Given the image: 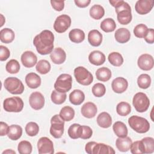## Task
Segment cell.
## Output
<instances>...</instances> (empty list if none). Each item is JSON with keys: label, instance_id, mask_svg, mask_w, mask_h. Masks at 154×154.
Returning <instances> with one entry per match:
<instances>
[{"label": "cell", "instance_id": "obj_3", "mask_svg": "<svg viewBox=\"0 0 154 154\" xmlns=\"http://www.w3.org/2000/svg\"><path fill=\"white\" fill-rule=\"evenodd\" d=\"M128 124L133 130L140 134L146 133L150 129V123L148 120L137 116L130 117L128 119Z\"/></svg>", "mask_w": 154, "mask_h": 154}, {"label": "cell", "instance_id": "obj_40", "mask_svg": "<svg viewBox=\"0 0 154 154\" xmlns=\"http://www.w3.org/2000/svg\"><path fill=\"white\" fill-rule=\"evenodd\" d=\"M144 153H152L154 152V140L152 137H144L141 140Z\"/></svg>", "mask_w": 154, "mask_h": 154}, {"label": "cell", "instance_id": "obj_42", "mask_svg": "<svg viewBox=\"0 0 154 154\" xmlns=\"http://www.w3.org/2000/svg\"><path fill=\"white\" fill-rule=\"evenodd\" d=\"M32 149L31 143L26 140L21 141L17 146V150L20 154H30L32 152Z\"/></svg>", "mask_w": 154, "mask_h": 154}, {"label": "cell", "instance_id": "obj_19", "mask_svg": "<svg viewBox=\"0 0 154 154\" xmlns=\"http://www.w3.org/2000/svg\"><path fill=\"white\" fill-rule=\"evenodd\" d=\"M50 58L54 64H61L65 61L66 59V54L62 48H56L50 54Z\"/></svg>", "mask_w": 154, "mask_h": 154}, {"label": "cell", "instance_id": "obj_11", "mask_svg": "<svg viewBox=\"0 0 154 154\" xmlns=\"http://www.w3.org/2000/svg\"><path fill=\"white\" fill-rule=\"evenodd\" d=\"M37 149L40 154H53L54 153L53 142L48 137H41L37 141Z\"/></svg>", "mask_w": 154, "mask_h": 154}, {"label": "cell", "instance_id": "obj_28", "mask_svg": "<svg viewBox=\"0 0 154 154\" xmlns=\"http://www.w3.org/2000/svg\"><path fill=\"white\" fill-rule=\"evenodd\" d=\"M69 37L71 42L75 43H79L84 40L85 33L80 29L75 28L69 32Z\"/></svg>", "mask_w": 154, "mask_h": 154}, {"label": "cell", "instance_id": "obj_25", "mask_svg": "<svg viewBox=\"0 0 154 154\" xmlns=\"http://www.w3.org/2000/svg\"><path fill=\"white\" fill-rule=\"evenodd\" d=\"M85 99V94L81 90L76 89L69 94V101L74 105H81Z\"/></svg>", "mask_w": 154, "mask_h": 154}, {"label": "cell", "instance_id": "obj_22", "mask_svg": "<svg viewBox=\"0 0 154 154\" xmlns=\"http://www.w3.org/2000/svg\"><path fill=\"white\" fill-rule=\"evenodd\" d=\"M89 61L93 65L100 66L105 61V56L101 51H93L88 55Z\"/></svg>", "mask_w": 154, "mask_h": 154}, {"label": "cell", "instance_id": "obj_44", "mask_svg": "<svg viewBox=\"0 0 154 154\" xmlns=\"http://www.w3.org/2000/svg\"><path fill=\"white\" fill-rule=\"evenodd\" d=\"M25 131L27 135L30 137L35 136L39 132V126L35 122H30L26 124Z\"/></svg>", "mask_w": 154, "mask_h": 154}, {"label": "cell", "instance_id": "obj_23", "mask_svg": "<svg viewBox=\"0 0 154 154\" xmlns=\"http://www.w3.org/2000/svg\"><path fill=\"white\" fill-rule=\"evenodd\" d=\"M102 34L97 29L91 30L88 34V40L89 43L93 46H99L102 42Z\"/></svg>", "mask_w": 154, "mask_h": 154}, {"label": "cell", "instance_id": "obj_37", "mask_svg": "<svg viewBox=\"0 0 154 154\" xmlns=\"http://www.w3.org/2000/svg\"><path fill=\"white\" fill-rule=\"evenodd\" d=\"M116 111L120 116H126L131 112V106L128 102H120L116 106Z\"/></svg>", "mask_w": 154, "mask_h": 154}, {"label": "cell", "instance_id": "obj_7", "mask_svg": "<svg viewBox=\"0 0 154 154\" xmlns=\"http://www.w3.org/2000/svg\"><path fill=\"white\" fill-rule=\"evenodd\" d=\"M51 126L50 134L55 138H60L62 137L64 129V121L58 114L54 115L51 119Z\"/></svg>", "mask_w": 154, "mask_h": 154}, {"label": "cell", "instance_id": "obj_51", "mask_svg": "<svg viewBox=\"0 0 154 154\" xmlns=\"http://www.w3.org/2000/svg\"><path fill=\"white\" fill-rule=\"evenodd\" d=\"M51 4L52 8L58 11H62L64 8V1H51Z\"/></svg>", "mask_w": 154, "mask_h": 154}, {"label": "cell", "instance_id": "obj_29", "mask_svg": "<svg viewBox=\"0 0 154 154\" xmlns=\"http://www.w3.org/2000/svg\"><path fill=\"white\" fill-rule=\"evenodd\" d=\"M22 135V128L17 125H11L9 126L7 133L8 137L11 140H17Z\"/></svg>", "mask_w": 154, "mask_h": 154}, {"label": "cell", "instance_id": "obj_6", "mask_svg": "<svg viewBox=\"0 0 154 154\" xmlns=\"http://www.w3.org/2000/svg\"><path fill=\"white\" fill-rule=\"evenodd\" d=\"M72 85V77L67 73L61 74L57 79L54 84V88L60 93L69 91Z\"/></svg>", "mask_w": 154, "mask_h": 154}, {"label": "cell", "instance_id": "obj_34", "mask_svg": "<svg viewBox=\"0 0 154 154\" xmlns=\"http://www.w3.org/2000/svg\"><path fill=\"white\" fill-rule=\"evenodd\" d=\"M59 115L64 121L69 122L74 118L75 111L72 107L65 106L61 108Z\"/></svg>", "mask_w": 154, "mask_h": 154}, {"label": "cell", "instance_id": "obj_20", "mask_svg": "<svg viewBox=\"0 0 154 154\" xmlns=\"http://www.w3.org/2000/svg\"><path fill=\"white\" fill-rule=\"evenodd\" d=\"M25 82L31 88H37L41 85V78L35 73L31 72L25 76Z\"/></svg>", "mask_w": 154, "mask_h": 154}, {"label": "cell", "instance_id": "obj_31", "mask_svg": "<svg viewBox=\"0 0 154 154\" xmlns=\"http://www.w3.org/2000/svg\"><path fill=\"white\" fill-rule=\"evenodd\" d=\"M96 76L99 81L102 82H106L111 78V71L108 67H100L96 70Z\"/></svg>", "mask_w": 154, "mask_h": 154}, {"label": "cell", "instance_id": "obj_54", "mask_svg": "<svg viewBox=\"0 0 154 154\" xmlns=\"http://www.w3.org/2000/svg\"><path fill=\"white\" fill-rule=\"evenodd\" d=\"M2 153H3V154H4V153H14V154H15L16 152H15V151H14V150H13L7 149V150L4 151V152H2Z\"/></svg>", "mask_w": 154, "mask_h": 154}, {"label": "cell", "instance_id": "obj_45", "mask_svg": "<svg viewBox=\"0 0 154 154\" xmlns=\"http://www.w3.org/2000/svg\"><path fill=\"white\" fill-rule=\"evenodd\" d=\"M105 92L106 88L103 84L96 83L92 87V93L96 97H102L105 94Z\"/></svg>", "mask_w": 154, "mask_h": 154}, {"label": "cell", "instance_id": "obj_49", "mask_svg": "<svg viewBox=\"0 0 154 154\" xmlns=\"http://www.w3.org/2000/svg\"><path fill=\"white\" fill-rule=\"evenodd\" d=\"M0 51H1L0 60L1 61H5L6 60H7L9 58V57L10 55V52L9 49L6 46L1 45L0 46Z\"/></svg>", "mask_w": 154, "mask_h": 154}, {"label": "cell", "instance_id": "obj_36", "mask_svg": "<svg viewBox=\"0 0 154 154\" xmlns=\"http://www.w3.org/2000/svg\"><path fill=\"white\" fill-rule=\"evenodd\" d=\"M36 70L42 75H45L49 72L51 69L50 63L46 60H41L36 64Z\"/></svg>", "mask_w": 154, "mask_h": 154}, {"label": "cell", "instance_id": "obj_15", "mask_svg": "<svg viewBox=\"0 0 154 154\" xmlns=\"http://www.w3.org/2000/svg\"><path fill=\"white\" fill-rule=\"evenodd\" d=\"M20 60L25 67L31 68L37 64V57L33 52L26 51L22 54Z\"/></svg>", "mask_w": 154, "mask_h": 154}, {"label": "cell", "instance_id": "obj_52", "mask_svg": "<svg viewBox=\"0 0 154 154\" xmlns=\"http://www.w3.org/2000/svg\"><path fill=\"white\" fill-rule=\"evenodd\" d=\"M8 129H9V126L6 123L4 122H0V135L1 136H4L7 135Z\"/></svg>", "mask_w": 154, "mask_h": 154}, {"label": "cell", "instance_id": "obj_33", "mask_svg": "<svg viewBox=\"0 0 154 154\" xmlns=\"http://www.w3.org/2000/svg\"><path fill=\"white\" fill-rule=\"evenodd\" d=\"M100 27L105 32H112L116 28V23L112 18H106L100 23Z\"/></svg>", "mask_w": 154, "mask_h": 154}, {"label": "cell", "instance_id": "obj_27", "mask_svg": "<svg viewBox=\"0 0 154 154\" xmlns=\"http://www.w3.org/2000/svg\"><path fill=\"white\" fill-rule=\"evenodd\" d=\"M112 129L118 137H125L127 136L128 131L126 125L120 121L115 122L112 126Z\"/></svg>", "mask_w": 154, "mask_h": 154}, {"label": "cell", "instance_id": "obj_55", "mask_svg": "<svg viewBox=\"0 0 154 154\" xmlns=\"http://www.w3.org/2000/svg\"><path fill=\"white\" fill-rule=\"evenodd\" d=\"M1 20H2V22H1V26H2L3 25H4V22H2V20H4V21H5V18L4 17V16H3V15L2 14H1Z\"/></svg>", "mask_w": 154, "mask_h": 154}, {"label": "cell", "instance_id": "obj_1", "mask_svg": "<svg viewBox=\"0 0 154 154\" xmlns=\"http://www.w3.org/2000/svg\"><path fill=\"white\" fill-rule=\"evenodd\" d=\"M54 35L50 30H43L35 36L33 45L40 55H47L53 51Z\"/></svg>", "mask_w": 154, "mask_h": 154}, {"label": "cell", "instance_id": "obj_17", "mask_svg": "<svg viewBox=\"0 0 154 154\" xmlns=\"http://www.w3.org/2000/svg\"><path fill=\"white\" fill-rule=\"evenodd\" d=\"M81 111L82 115L84 117L91 119L96 116L97 112V108L94 103L88 102L82 106Z\"/></svg>", "mask_w": 154, "mask_h": 154}, {"label": "cell", "instance_id": "obj_2", "mask_svg": "<svg viewBox=\"0 0 154 154\" xmlns=\"http://www.w3.org/2000/svg\"><path fill=\"white\" fill-rule=\"evenodd\" d=\"M111 5L115 7L117 14V20L122 25H128L132 20L131 8L128 3L123 0L109 1Z\"/></svg>", "mask_w": 154, "mask_h": 154}, {"label": "cell", "instance_id": "obj_50", "mask_svg": "<svg viewBox=\"0 0 154 154\" xmlns=\"http://www.w3.org/2000/svg\"><path fill=\"white\" fill-rule=\"evenodd\" d=\"M145 41L149 44H153L154 43V30L153 28L148 29L145 35L143 37Z\"/></svg>", "mask_w": 154, "mask_h": 154}, {"label": "cell", "instance_id": "obj_32", "mask_svg": "<svg viewBox=\"0 0 154 154\" xmlns=\"http://www.w3.org/2000/svg\"><path fill=\"white\" fill-rule=\"evenodd\" d=\"M105 14V10L100 5L96 4L90 9V16L96 20L100 19Z\"/></svg>", "mask_w": 154, "mask_h": 154}, {"label": "cell", "instance_id": "obj_35", "mask_svg": "<svg viewBox=\"0 0 154 154\" xmlns=\"http://www.w3.org/2000/svg\"><path fill=\"white\" fill-rule=\"evenodd\" d=\"M109 62L114 66L119 67L123 63V58L122 55L117 52H112L110 53L108 57Z\"/></svg>", "mask_w": 154, "mask_h": 154}, {"label": "cell", "instance_id": "obj_43", "mask_svg": "<svg viewBox=\"0 0 154 154\" xmlns=\"http://www.w3.org/2000/svg\"><path fill=\"white\" fill-rule=\"evenodd\" d=\"M81 125L77 123L72 124L68 129V135L72 139L80 138Z\"/></svg>", "mask_w": 154, "mask_h": 154}, {"label": "cell", "instance_id": "obj_4", "mask_svg": "<svg viewBox=\"0 0 154 154\" xmlns=\"http://www.w3.org/2000/svg\"><path fill=\"white\" fill-rule=\"evenodd\" d=\"M5 88L13 94H20L24 91V85L22 81L16 77H8L4 82Z\"/></svg>", "mask_w": 154, "mask_h": 154}, {"label": "cell", "instance_id": "obj_30", "mask_svg": "<svg viewBox=\"0 0 154 154\" xmlns=\"http://www.w3.org/2000/svg\"><path fill=\"white\" fill-rule=\"evenodd\" d=\"M15 37L14 31L8 28L2 29L0 31V40L2 43H11Z\"/></svg>", "mask_w": 154, "mask_h": 154}, {"label": "cell", "instance_id": "obj_41", "mask_svg": "<svg viewBox=\"0 0 154 154\" xmlns=\"http://www.w3.org/2000/svg\"><path fill=\"white\" fill-rule=\"evenodd\" d=\"M20 66L19 63L14 59H11L7 62L5 66V69L7 72L11 74L17 73L20 70Z\"/></svg>", "mask_w": 154, "mask_h": 154}, {"label": "cell", "instance_id": "obj_5", "mask_svg": "<svg viewBox=\"0 0 154 154\" xmlns=\"http://www.w3.org/2000/svg\"><path fill=\"white\" fill-rule=\"evenodd\" d=\"M74 76L76 81L82 85H89L93 81V75L82 66H79L75 69Z\"/></svg>", "mask_w": 154, "mask_h": 154}, {"label": "cell", "instance_id": "obj_47", "mask_svg": "<svg viewBox=\"0 0 154 154\" xmlns=\"http://www.w3.org/2000/svg\"><path fill=\"white\" fill-rule=\"evenodd\" d=\"M131 152L133 154H143L144 153V147L142 141H136L132 143L131 146Z\"/></svg>", "mask_w": 154, "mask_h": 154}, {"label": "cell", "instance_id": "obj_38", "mask_svg": "<svg viewBox=\"0 0 154 154\" xmlns=\"http://www.w3.org/2000/svg\"><path fill=\"white\" fill-rule=\"evenodd\" d=\"M137 84L140 88L146 89L149 88L151 84V78L148 74H141L138 77Z\"/></svg>", "mask_w": 154, "mask_h": 154}, {"label": "cell", "instance_id": "obj_12", "mask_svg": "<svg viewBox=\"0 0 154 154\" xmlns=\"http://www.w3.org/2000/svg\"><path fill=\"white\" fill-rule=\"evenodd\" d=\"M29 102L32 109L35 110H39L45 105V97L41 93L38 91H34L30 94Z\"/></svg>", "mask_w": 154, "mask_h": 154}, {"label": "cell", "instance_id": "obj_13", "mask_svg": "<svg viewBox=\"0 0 154 154\" xmlns=\"http://www.w3.org/2000/svg\"><path fill=\"white\" fill-rule=\"evenodd\" d=\"M137 64L140 69L143 70H150L153 69L154 60L153 57L148 54H144L140 55L137 61Z\"/></svg>", "mask_w": 154, "mask_h": 154}, {"label": "cell", "instance_id": "obj_46", "mask_svg": "<svg viewBox=\"0 0 154 154\" xmlns=\"http://www.w3.org/2000/svg\"><path fill=\"white\" fill-rule=\"evenodd\" d=\"M147 29V26L146 25L143 23H140L135 26L134 29V34L135 36L138 38H143Z\"/></svg>", "mask_w": 154, "mask_h": 154}, {"label": "cell", "instance_id": "obj_24", "mask_svg": "<svg viewBox=\"0 0 154 154\" xmlns=\"http://www.w3.org/2000/svg\"><path fill=\"white\" fill-rule=\"evenodd\" d=\"M116 40L120 43H125L130 40V31L125 28H120L116 31L114 34Z\"/></svg>", "mask_w": 154, "mask_h": 154}, {"label": "cell", "instance_id": "obj_48", "mask_svg": "<svg viewBox=\"0 0 154 154\" xmlns=\"http://www.w3.org/2000/svg\"><path fill=\"white\" fill-rule=\"evenodd\" d=\"M93 134L91 128L88 126H81L80 138L83 140H87L91 138Z\"/></svg>", "mask_w": 154, "mask_h": 154}, {"label": "cell", "instance_id": "obj_53", "mask_svg": "<svg viewBox=\"0 0 154 154\" xmlns=\"http://www.w3.org/2000/svg\"><path fill=\"white\" fill-rule=\"evenodd\" d=\"M76 6L80 8H85L88 6L91 2L90 0H75L74 1Z\"/></svg>", "mask_w": 154, "mask_h": 154}, {"label": "cell", "instance_id": "obj_18", "mask_svg": "<svg viewBox=\"0 0 154 154\" xmlns=\"http://www.w3.org/2000/svg\"><path fill=\"white\" fill-rule=\"evenodd\" d=\"M114 149L104 143H97L94 142L92 149L91 154H114Z\"/></svg>", "mask_w": 154, "mask_h": 154}, {"label": "cell", "instance_id": "obj_16", "mask_svg": "<svg viewBox=\"0 0 154 154\" xmlns=\"http://www.w3.org/2000/svg\"><path fill=\"white\" fill-rule=\"evenodd\" d=\"M128 87V81L123 77H117L111 82L112 90L116 93H122L125 92Z\"/></svg>", "mask_w": 154, "mask_h": 154}, {"label": "cell", "instance_id": "obj_8", "mask_svg": "<svg viewBox=\"0 0 154 154\" xmlns=\"http://www.w3.org/2000/svg\"><path fill=\"white\" fill-rule=\"evenodd\" d=\"M23 105L24 104L22 99L17 96L7 98L3 102V108L7 112H20L23 108Z\"/></svg>", "mask_w": 154, "mask_h": 154}, {"label": "cell", "instance_id": "obj_26", "mask_svg": "<svg viewBox=\"0 0 154 154\" xmlns=\"http://www.w3.org/2000/svg\"><path fill=\"white\" fill-rule=\"evenodd\" d=\"M97 125L102 128H108L112 125V118L106 112L100 113L97 117Z\"/></svg>", "mask_w": 154, "mask_h": 154}, {"label": "cell", "instance_id": "obj_39", "mask_svg": "<svg viewBox=\"0 0 154 154\" xmlns=\"http://www.w3.org/2000/svg\"><path fill=\"white\" fill-rule=\"evenodd\" d=\"M66 97L67 95L66 93H60L55 90L52 91L51 95L52 102L57 105H61L64 103L66 99Z\"/></svg>", "mask_w": 154, "mask_h": 154}, {"label": "cell", "instance_id": "obj_21", "mask_svg": "<svg viewBox=\"0 0 154 154\" xmlns=\"http://www.w3.org/2000/svg\"><path fill=\"white\" fill-rule=\"evenodd\" d=\"M132 143V140L129 137H119L116 141V146L117 149L122 152H128Z\"/></svg>", "mask_w": 154, "mask_h": 154}, {"label": "cell", "instance_id": "obj_14", "mask_svg": "<svg viewBox=\"0 0 154 154\" xmlns=\"http://www.w3.org/2000/svg\"><path fill=\"white\" fill-rule=\"evenodd\" d=\"M153 4V0H138L135 5V11L140 14H146L152 10Z\"/></svg>", "mask_w": 154, "mask_h": 154}, {"label": "cell", "instance_id": "obj_9", "mask_svg": "<svg viewBox=\"0 0 154 154\" xmlns=\"http://www.w3.org/2000/svg\"><path fill=\"white\" fill-rule=\"evenodd\" d=\"M132 104L137 111L144 112L148 109L150 105V100L145 93L138 92L134 96Z\"/></svg>", "mask_w": 154, "mask_h": 154}, {"label": "cell", "instance_id": "obj_10", "mask_svg": "<svg viewBox=\"0 0 154 154\" xmlns=\"http://www.w3.org/2000/svg\"><path fill=\"white\" fill-rule=\"evenodd\" d=\"M71 18L67 14L58 16L54 23V29L58 33L64 32L70 26Z\"/></svg>", "mask_w": 154, "mask_h": 154}]
</instances>
